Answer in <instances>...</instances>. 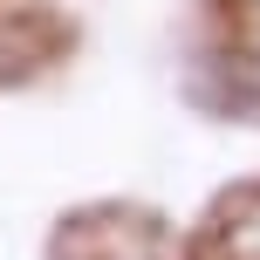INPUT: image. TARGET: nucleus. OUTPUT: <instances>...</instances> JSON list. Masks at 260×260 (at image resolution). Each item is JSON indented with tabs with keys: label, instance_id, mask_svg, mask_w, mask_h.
<instances>
[{
	"label": "nucleus",
	"instance_id": "obj_1",
	"mask_svg": "<svg viewBox=\"0 0 260 260\" xmlns=\"http://www.w3.org/2000/svg\"><path fill=\"white\" fill-rule=\"evenodd\" d=\"M253 14H260V0H253Z\"/></svg>",
	"mask_w": 260,
	"mask_h": 260
}]
</instances>
